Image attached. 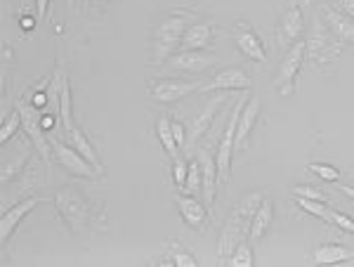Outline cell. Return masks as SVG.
<instances>
[{
	"label": "cell",
	"instance_id": "obj_35",
	"mask_svg": "<svg viewBox=\"0 0 354 267\" xmlns=\"http://www.w3.org/2000/svg\"><path fill=\"white\" fill-rule=\"evenodd\" d=\"M173 135H175V142L177 147H187V133H185V126H182L180 121H173Z\"/></svg>",
	"mask_w": 354,
	"mask_h": 267
},
{
	"label": "cell",
	"instance_id": "obj_34",
	"mask_svg": "<svg viewBox=\"0 0 354 267\" xmlns=\"http://www.w3.org/2000/svg\"><path fill=\"white\" fill-rule=\"evenodd\" d=\"M293 194H295V196H300V199H314V201L328 203V201H326V196L322 194V190H314V187L298 185V187H293Z\"/></svg>",
	"mask_w": 354,
	"mask_h": 267
},
{
	"label": "cell",
	"instance_id": "obj_39",
	"mask_svg": "<svg viewBox=\"0 0 354 267\" xmlns=\"http://www.w3.org/2000/svg\"><path fill=\"white\" fill-rule=\"evenodd\" d=\"M21 26H24V28L36 26V19H31V17H24V19H21Z\"/></svg>",
	"mask_w": 354,
	"mask_h": 267
},
{
	"label": "cell",
	"instance_id": "obj_23",
	"mask_svg": "<svg viewBox=\"0 0 354 267\" xmlns=\"http://www.w3.org/2000/svg\"><path fill=\"white\" fill-rule=\"evenodd\" d=\"M66 138H68V142H71V147H76L78 151H81V154L88 158L90 163H93V166L97 168V170H104V166H102V161H100V156H97V151H95V147L90 145V140L85 138V133L78 126H73L71 130H68V133H64Z\"/></svg>",
	"mask_w": 354,
	"mask_h": 267
},
{
	"label": "cell",
	"instance_id": "obj_16",
	"mask_svg": "<svg viewBox=\"0 0 354 267\" xmlns=\"http://www.w3.org/2000/svg\"><path fill=\"white\" fill-rule=\"evenodd\" d=\"M198 163H201V173H203V201L205 206H213L215 201V192H218L220 185V175H218V161H215V154L210 151V147H203L198 149Z\"/></svg>",
	"mask_w": 354,
	"mask_h": 267
},
{
	"label": "cell",
	"instance_id": "obj_15",
	"mask_svg": "<svg viewBox=\"0 0 354 267\" xmlns=\"http://www.w3.org/2000/svg\"><path fill=\"white\" fill-rule=\"evenodd\" d=\"M45 201V199H41V196H33V199H24V201H19L17 206H12V208H8V211L3 213V220H0V243H8V239L10 237L15 234V230L19 227V223L21 220L26 218L28 213L33 211L36 206H41V203Z\"/></svg>",
	"mask_w": 354,
	"mask_h": 267
},
{
	"label": "cell",
	"instance_id": "obj_42",
	"mask_svg": "<svg viewBox=\"0 0 354 267\" xmlns=\"http://www.w3.org/2000/svg\"><path fill=\"white\" fill-rule=\"evenodd\" d=\"M66 3H68V10H71V8H73V3H76V0H66Z\"/></svg>",
	"mask_w": 354,
	"mask_h": 267
},
{
	"label": "cell",
	"instance_id": "obj_21",
	"mask_svg": "<svg viewBox=\"0 0 354 267\" xmlns=\"http://www.w3.org/2000/svg\"><path fill=\"white\" fill-rule=\"evenodd\" d=\"M272 220H274V203H272V199H265V201L260 203L258 211H255V215L250 218L248 239L250 241H260L262 237H265L267 227L272 225Z\"/></svg>",
	"mask_w": 354,
	"mask_h": 267
},
{
	"label": "cell",
	"instance_id": "obj_11",
	"mask_svg": "<svg viewBox=\"0 0 354 267\" xmlns=\"http://www.w3.org/2000/svg\"><path fill=\"white\" fill-rule=\"evenodd\" d=\"M225 100H227V93L213 95V98L205 102L203 109L192 118L189 130H187V147H185V149H194V147H196L198 142H201L203 135L208 133L210 123H213V121H215V116H218L220 107L225 104Z\"/></svg>",
	"mask_w": 354,
	"mask_h": 267
},
{
	"label": "cell",
	"instance_id": "obj_18",
	"mask_svg": "<svg viewBox=\"0 0 354 267\" xmlns=\"http://www.w3.org/2000/svg\"><path fill=\"white\" fill-rule=\"evenodd\" d=\"M175 201H177V206H180L182 220H185L192 230H203L205 220H208V206L192 194H177Z\"/></svg>",
	"mask_w": 354,
	"mask_h": 267
},
{
	"label": "cell",
	"instance_id": "obj_12",
	"mask_svg": "<svg viewBox=\"0 0 354 267\" xmlns=\"http://www.w3.org/2000/svg\"><path fill=\"white\" fill-rule=\"evenodd\" d=\"M250 76L239 66H227L215 73L208 83L201 85V93H227V90H250Z\"/></svg>",
	"mask_w": 354,
	"mask_h": 267
},
{
	"label": "cell",
	"instance_id": "obj_3",
	"mask_svg": "<svg viewBox=\"0 0 354 267\" xmlns=\"http://www.w3.org/2000/svg\"><path fill=\"white\" fill-rule=\"evenodd\" d=\"M265 201V194L262 192H253L234 208V213L227 218V223L222 225L220 230V239H218V253L222 260H227L234 253V248L241 243L245 237H248V227H250V218L255 215V211L260 208V203Z\"/></svg>",
	"mask_w": 354,
	"mask_h": 267
},
{
	"label": "cell",
	"instance_id": "obj_20",
	"mask_svg": "<svg viewBox=\"0 0 354 267\" xmlns=\"http://www.w3.org/2000/svg\"><path fill=\"white\" fill-rule=\"evenodd\" d=\"M210 43H213V26L208 21H194L182 36L180 50H208Z\"/></svg>",
	"mask_w": 354,
	"mask_h": 267
},
{
	"label": "cell",
	"instance_id": "obj_9",
	"mask_svg": "<svg viewBox=\"0 0 354 267\" xmlns=\"http://www.w3.org/2000/svg\"><path fill=\"white\" fill-rule=\"evenodd\" d=\"M305 59H307L305 41H295L288 48V53L283 57L281 66H279V71H277V78H274V88H277L281 95L288 98V95L293 93V83H295V78H298V71Z\"/></svg>",
	"mask_w": 354,
	"mask_h": 267
},
{
	"label": "cell",
	"instance_id": "obj_31",
	"mask_svg": "<svg viewBox=\"0 0 354 267\" xmlns=\"http://www.w3.org/2000/svg\"><path fill=\"white\" fill-rule=\"evenodd\" d=\"M187 175H189V163H187L182 156H175V158H173V180H175V187H177V190H185Z\"/></svg>",
	"mask_w": 354,
	"mask_h": 267
},
{
	"label": "cell",
	"instance_id": "obj_30",
	"mask_svg": "<svg viewBox=\"0 0 354 267\" xmlns=\"http://www.w3.org/2000/svg\"><path fill=\"white\" fill-rule=\"evenodd\" d=\"M307 170L314 175H319L322 180H326V183H338V178H340V170L328 166V163H310Z\"/></svg>",
	"mask_w": 354,
	"mask_h": 267
},
{
	"label": "cell",
	"instance_id": "obj_25",
	"mask_svg": "<svg viewBox=\"0 0 354 267\" xmlns=\"http://www.w3.org/2000/svg\"><path fill=\"white\" fill-rule=\"evenodd\" d=\"M31 151H33L31 147L24 145L19 149V154H17L15 158H8V161L3 163V175H0V180H3L5 185H8L10 180L17 178V175L21 173V168H24V163L28 161V154H31Z\"/></svg>",
	"mask_w": 354,
	"mask_h": 267
},
{
	"label": "cell",
	"instance_id": "obj_36",
	"mask_svg": "<svg viewBox=\"0 0 354 267\" xmlns=\"http://www.w3.org/2000/svg\"><path fill=\"white\" fill-rule=\"evenodd\" d=\"M36 10H38V19H45L50 10V0H36Z\"/></svg>",
	"mask_w": 354,
	"mask_h": 267
},
{
	"label": "cell",
	"instance_id": "obj_19",
	"mask_svg": "<svg viewBox=\"0 0 354 267\" xmlns=\"http://www.w3.org/2000/svg\"><path fill=\"white\" fill-rule=\"evenodd\" d=\"M260 109H262L260 98H250L243 104L241 116H239V123H236V138H234V147H236V149H243L245 147L248 135L253 133L255 123H258V118H260Z\"/></svg>",
	"mask_w": 354,
	"mask_h": 267
},
{
	"label": "cell",
	"instance_id": "obj_1",
	"mask_svg": "<svg viewBox=\"0 0 354 267\" xmlns=\"http://www.w3.org/2000/svg\"><path fill=\"white\" fill-rule=\"evenodd\" d=\"M53 201L59 215L66 220L68 230L76 234H90L93 230H102V225H104V215H102L100 206L85 199L76 185L62 187Z\"/></svg>",
	"mask_w": 354,
	"mask_h": 267
},
{
	"label": "cell",
	"instance_id": "obj_27",
	"mask_svg": "<svg viewBox=\"0 0 354 267\" xmlns=\"http://www.w3.org/2000/svg\"><path fill=\"white\" fill-rule=\"evenodd\" d=\"M227 263H230L232 267H250L253 265V248H250L248 241H241L236 248H234V253L227 258Z\"/></svg>",
	"mask_w": 354,
	"mask_h": 267
},
{
	"label": "cell",
	"instance_id": "obj_24",
	"mask_svg": "<svg viewBox=\"0 0 354 267\" xmlns=\"http://www.w3.org/2000/svg\"><path fill=\"white\" fill-rule=\"evenodd\" d=\"M156 135H158V140H161L163 149L168 151L170 158L180 156V147H177L175 135H173V121H170L168 116H161L156 121Z\"/></svg>",
	"mask_w": 354,
	"mask_h": 267
},
{
	"label": "cell",
	"instance_id": "obj_38",
	"mask_svg": "<svg viewBox=\"0 0 354 267\" xmlns=\"http://www.w3.org/2000/svg\"><path fill=\"white\" fill-rule=\"evenodd\" d=\"M338 190L342 192L345 196H350V199H354V187H350V185H338Z\"/></svg>",
	"mask_w": 354,
	"mask_h": 267
},
{
	"label": "cell",
	"instance_id": "obj_8",
	"mask_svg": "<svg viewBox=\"0 0 354 267\" xmlns=\"http://www.w3.org/2000/svg\"><path fill=\"white\" fill-rule=\"evenodd\" d=\"M17 109L21 111V128H24V133L28 135V138H31L33 149H38V154H41L45 161H50V154H53V145H50L48 133H45L43 126H41V113H38V109L28 100H19V102H17Z\"/></svg>",
	"mask_w": 354,
	"mask_h": 267
},
{
	"label": "cell",
	"instance_id": "obj_10",
	"mask_svg": "<svg viewBox=\"0 0 354 267\" xmlns=\"http://www.w3.org/2000/svg\"><path fill=\"white\" fill-rule=\"evenodd\" d=\"M218 64V57L208 50H180L165 62L170 71H182V73H203Z\"/></svg>",
	"mask_w": 354,
	"mask_h": 267
},
{
	"label": "cell",
	"instance_id": "obj_26",
	"mask_svg": "<svg viewBox=\"0 0 354 267\" xmlns=\"http://www.w3.org/2000/svg\"><path fill=\"white\" fill-rule=\"evenodd\" d=\"M59 121H62V130L68 133L76 123L71 118V88H68V81L62 78V93H59Z\"/></svg>",
	"mask_w": 354,
	"mask_h": 267
},
{
	"label": "cell",
	"instance_id": "obj_6",
	"mask_svg": "<svg viewBox=\"0 0 354 267\" xmlns=\"http://www.w3.org/2000/svg\"><path fill=\"white\" fill-rule=\"evenodd\" d=\"M243 98L234 104V111L230 113V121H227V128L220 138V145H218V151H215V161H218V175H220V183H227L232 175V156L236 151L234 147V138H236V123H239V116H241V109H243Z\"/></svg>",
	"mask_w": 354,
	"mask_h": 267
},
{
	"label": "cell",
	"instance_id": "obj_41",
	"mask_svg": "<svg viewBox=\"0 0 354 267\" xmlns=\"http://www.w3.org/2000/svg\"><path fill=\"white\" fill-rule=\"evenodd\" d=\"M312 3H314V0H298V5H300L302 10H305V8H310Z\"/></svg>",
	"mask_w": 354,
	"mask_h": 267
},
{
	"label": "cell",
	"instance_id": "obj_29",
	"mask_svg": "<svg viewBox=\"0 0 354 267\" xmlns=\"http://www.w3.org/2000/svg\"><path fill=\"white\" fill-rule=\"evenodd\" d=\"M203 190V173H201V163L192 161L189 163V175H187V185H185V194H196Z\"/></svg>",
	"mask_w": 354,
	"mask_h": 267
},
{
	"label": "cell",
	"instance_id": "obj_5",
	"mask_svg": "<svg viewBox=\"0 0 354 267\" xmlns=\"http://www.w3.org/2000/svg\"><path fill=\"white\" fill-rule=\"evenodd\" d=\"M48 138H50V145H53L55 161L59 163L66 173L81 175V178H97V175H102V170H97L93 163H90L88 158L76 149V147L62 142L59 138H55L53 133H48Z\"/></svg>",
	"mask_w": 354,
	"mask_h": 267
},
{
	"label": "cell",
	"instance_id": "obj_4",
	"mask_svg": "<svg viewBox=\"0 0 354 267\" xmlns=\"http://www.w3.org/2000/svg\"><path fill=\"white\" fill-rule=\"evenodd\" d=\"M305 55L319 69H326L333 64L340 55V45L330 36V31L324 24V19H314L310 26V36L305 41Z\"/></svg>",
	"mask_w": 354,
	"mask_h": 267
},
{
	"label": "cell",
	"instance_id": "obj_13",
	"mask_svg": "<svg viewBox=\"0 0 354 267\" xmlns=\"http://www.w3.org/2000/svg\"><path fill=\"white\" fill-rule=\"evenodd\" d=\"M319 10H322L324 24H326V28L330 31V36H333L335 41L338 43H354V19L352 17H347L340 8L328 5V3H324Z\"/></svg>",
	"mask_w": 354,
	"mask_h": 267
},
{
	"label": "cell",
	"instance_id": "obj_28",
	"mask_svg": "<svg viewBox=\"0 0 354 267\" xmlns=\"http://www.w3.org/2000/svg\"><path fill=\"white\" fill-rule=\"evenodd\" d=\"M19 126H21V111L15 107V111L10 113L8 118H5L3 128H0V145H8V142L17 135V130H19Z\"/></svg>",
	"mask_w": 354,
	"mask_h": 267
},
{
	"label": "cell",
	"instance_id": "obj_22",
	"mask_svg": "<svg viewBox=\"0 0 354 267\" xmlns=\"http://www.w3.org/2000/svg\"><path fill=\"white\" fill-rule=\"evenodd\" d=\"M314 263L322 265H333V263H347V260H354V251L342 243H324L319 246L312 255Z\"/></svg>",
	"mask_w": 354,
	"mask_h": 267
},
{
	"label": "cell",
	"instance_id": "obj_17",
	"mask_svg": "<svg viewBox=\"0 0 354 267\" xmlns=\"http://www.w3.org/2000/svg\"><path fill=\"white\" fill-rule=\"evenodd\" d=\"M305 28H307V24H305V12H302V8L298 3L288 5L281 15V21H279V33H281V38L293 45L295 41H300Z\"/></svg>",
	"mask_w": 354,
	"mask_h": 267
},
{
	"label": "cell",
	"instance_id": "obj_2",
	"mask_svg": "<svg viewBox=\"0 0 354 267\" xmlns=\"http://www.w3.org/2000/svg\"><path fill=\"white\" fill-rule=\"evenodd\" d=\"M189 26V12L173 10L156 21L151 36V64H163L182 48V36Z\"/></svg>",
	"mask_w": 354,
	"mask_h": 267
},
{
	"label": "cell",
	"instance_id": "obj_32",
	"mask_svg": "<svg viewBox=\"0 0 354 267\" xmlns=\"http://www.w3.org/2000/svg\"><path fill=\"white\" fill-rule=\"evenodd\" d=\"M168 263H173L177 267H196V258H194L189 251H185V248L175 246L173 253H170V258H168Z\"/></svg>",
	"mask_w": 354,
	"mask_h": 267
},
{
	"label": "cell",
	"instance_id": "obj_37",
	"mask_svg": "<svg viewBox=\"0 0 354 267\" xmlns=\"http://www.w3.org/2000/svg\"><path fill=\"white\" fill-rule=\"evenodd\" d=\"M340 10L347 17H352V19H354V0H340Z\"/></svg>",
	"mask_w": 354,
	"mask_h": 267
},
{
	"label": "cell",
	"instance_id": "obj_33",
	"mask_svg": "<svg viewBox=\"0 0 354 267\" xmlns=\"http://www.w3.org/2000/svg\"><path fill=\"white\" fill-rule=\"evenodd\" d=\"M328 225H335L338 230L350 232V234H354V220H352V218H347V215L338 213V211H333V208H330V223H328Z\"/></svg>",
	"mask_w": 354,
	"mask_h": 267
},
{
	"label": "cell",
	"instance_id": "obj_7",
	"mask_svg": "<svg viewBox=\"0 0 354 267\" xmlns=\"http://www.w3.org/2000/svg\"><path fill=\"white\" fill-rule=\"evenodd\" d=\"M201 81H182V78H158L151 81L149 95L158 104H175V102L192 98L194 93H201Z\"/></svg>",
	"mask_w": 354,
	"mask_h": 267
},
{
	"label": "cell",
	"instance_id": "obj_40",
	"mask_svg": "<svg viewBox=\"0 0 354 267\" xmlns=\"http://www.w3.org/2000/svg\"><path fill=\"white\" fill-rule=\"evenodd\" d=\"M90 5H97V8H102V5H106L109 0H88Z\"/></svg>",
	"mask_w": 354,
	"mask_h": 267
},
{
	"label": "cell",
	"instance_id": "obj_14",
	"mask_svg": "<svg viewBox=\"0 0 354 267\" xmlns=\"http://www.w3.org/2000/svg\"><path fill=\"white\" fill-rule=\"evenodd\" d=\"M234 43H236V48L241 50V55L248 57V59L267 62L265 43H262V38L253 31V26H250L248 21H239V24L234 26Z\"/></svg>",
	"mask_w": 354,
	"mask_h": 267
}]
</instances>
